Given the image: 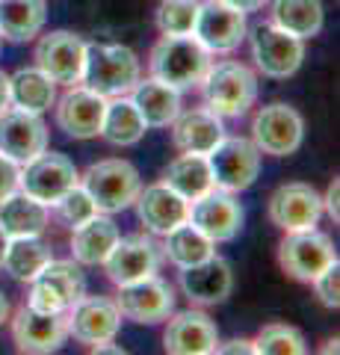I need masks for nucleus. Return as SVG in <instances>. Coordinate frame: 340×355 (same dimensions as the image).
<instances>
[{
  "label": "nucleus",
  "instance_id": "nucleus-31",
  "mask_svg": "<svg viewBox=\"0 0 340 355\" xmlns=\"http://www.w3.org/2000/svg\"><path fill=\"white\" fill-rule=\"evenodd\" d=\"M9 104L42 116L57 104V83L39 69H21L9 77Z\"/></svg>",
  "mask_w": 340,
  "mask_h": 355
},
{
  "label": "nucleus",
  "instance_id": "nucleus-45",
  "mask_svg": "<svg viewBox=\"0 0 340 355\" xmlns=\"http://www.w3.org/2000/svg\"><path fill=\"white\" fill-rule=\"evenodd\" d=\"M6 234H3V231H0V266H3V254H6Z\"/></svg>",
  "mask_w": 340,
  "mask_h": 355
},
{
  "label": "nucleus",
  "instance_id": "nucleus-7",
  "mask_svg": "<svg viewBox=\"0 0 340 355\" xmlns=\"http://www.w3.org/2000/svg\"><path fill=\"white\" fill-rule=\"evenodd\" d=\"M213 175V187L228 193L249 190L260 172V151L251 139L243 137H222L207 154Z\"/></svg>",
  "mask_w": 340,
  "mask_h": 355
},
{
  "label": "nucleus",
  "instance_id": "nucleus-11",
  "mask_svg": "<svg viewBox=\"0 0 340 355\" xmlns=\"http://www.w3.org/2000/svg\"><path fill=\"white\" fill-rule=\"evenodd\" d=\"M118 314L134 320L139 326H154L172 317L175 311V291L160 279V275H145L139 282H130L118 287L116 296Z\"/></svg>",
  "mask_w": 340,
  "mask_h": 355
},
{
  "label": "nucleus",
  "instance_id": "nucleus-9",
  "mask_svg": "<svg viewBox=\"0 0 340 355\" xmlns=\"http://www.w3.org/2000/svg\"><path fill=\"white\" fill-rule=\"evenodd\" d=\"M251 60H255L258 71L272 80H287L299 71L305 60V39L276 24H260L251 36Z\"/></svg>",
  "mask_w": 340,
  "mask_h": 355
},
{
  "label": "nucleus",
  "instance_id": "nucleus-10",
  "mask_svg": "<svg viewBox=\"0 0 340 355\" xmlns=\"http://www.w3.org/2000/svg\"><path fill=\"white\" fill-rule=\"evenodd\" d=\"M74 184H80L78 166L60 151L45 148L21 169V193L33 196L45 207H51L62 193H69Z\"/></svg>",
  "mask_w": 340,
  "mask_h": 355
},
{
  "label": "nucleus",
  "instance_id": "nucleus-37",
  "mask_svg": "<svg viewBox=\"0 0 340 355\" xmlns=\"http://www.w3.org/2000/svg\"><path fill=\"white\" fill-rule=\"evenodd\" d=\"M51 207L57 210V219L62 222V225H69V228H78V225H83L86 219H92L95 214H101V210L95 207L92 196L86 193L80 184H74L69 193H62Z\"/></svg>",
  "mask_w": 340,
  "mask_h": 355
},
{
  "label": "nucleus",
  "instance_id": "nucleus-13",
  "mask_svg": "<svg viewBox=\"0 0 340 355\" xmlns=\"http://www.w3.org/2000/svg\"><path fill=\"white\" fill-rule=\"evenodd\" d=\"M193 36L211 53H231L246 39V12L222 3V0H204L199 3Z\"/></svg>",
  "mask_w": 340,
  "mask_h": 355
},
{
  "label": "nucleus",
  "instance_id": "nucleus-18",
  "mask_svg": "<svg viewBox=\"0 0 340 355\" xmlns=\"http://www.w3.org/2000/svg\"><path fill=\"white\" fill-rule=\"evenodd\" d=\"M181 291L193 305H222L234 291L231 263L219 254H211L193 266L181 270Z\"/></svg>",
  "mask_w": 340,
  "mask_h": 355
},
{
  "label": "nucleus",
  "instance_id": "nucleus-19",
  "mask_svg": "<svg viewBox=\"0 0 340 355\" xmlns=\"http://www.w3.org/2000/svg\"><path fill=\"white\" fill-rule=\"evenodd\" d=\"M157 266H160V249L142 234L118 237L116 246L109 249V254L104 258L107 279L116 287L139 282V279H145V275H154Z\"/></svg>",
  "mask_w": 340,
  "mask_h": 355
},
{
  "label": "nucleus",
  "instance_id": "nucleus-36",
  "mask_svg": "<svg viewBox=\"0 0 340 355\" xmlns=\"http://www.w3.org/2000/svg\"><path fill=\"white\" fill-rule=\"evenodd\" d=\"M199 15V0H163L157 9V27L163 36H190Z\"/></svg>",
  "mask_w": 340,
  "mask_h": 355
},
{
  "label": "nucleus",
  "instance_id": "nucleus-29",
  "mask_svg": "<svg viewBox=\"0 0 340 355\" xmlns=\"http://www.w3.org/2000/svg\"><path fill=\"white\" fill-rule=\"evenodd\" d=\"M163 184L175 190L178 196H184L186 202H195L199 196H204L207 190H213V175H211V163H207V154H181L175 157L166 172H163Z\"/></svg>",
  "mask_w": 340,
  "mask_h": 355
},
{
  "label": "nucleus",
  "instance_id": "nucleus-32",
  "mask_svg": "<svg viewBox=\"0 0 340 355\" xmlns=\"http://www.w3.org/2000/svg\"><path fill=\"white\" fill-rule=\"evenodd\" d=\"M272 24L299 39H314L323 30V0H269Z\"/></svg>",
  "mask_w": 340,
  "mask_h": 355
},
{
  "label": "nucleus",
  "instance_id": "nucleus-5",
  "mask_svg": "<svg viewBox=\"0 0 340 355\" xmlns=\"http://www.w3.org/2000/svg\"><path fill=\"white\" fill-rule=\"evenodd\" d=\"M86 296V275L78 261H48L30 282L27 305L45 314H69Z\"/></svg>",
  "mask_w": 340,
  "mask_h": 355
},
{
  "label": "nucleus",
  "instance_id": "nucleus-42",
  "mask_svg": "<svg viewBox=\"0 0 340 355\" xmlns=\"http://www.w3.org/2000/svg\"><path fill=\"white\" fill-rule=\"evenodd\" d=\"M222 3L240 9V12H255V9H263L269 0H222Z\"/></svg>",
  "mask_w": 340,
  "mask_h": 355
},
{
  "label": "nucleus",
  "instance_id": "nucleus-44",
  "mask_svg": "<svg viewBox=\"0 0 340 355\" xmlns=\"http://www.w3.org/2000/svg\"><path fill=\"white\" fill-rule=\"evenodd\" d=\"M9 314H12V308H9V299L0 293V326L9 323Z\"/></svg>",
  "mask_w": 340,
  "mask_h": 355
},
{
  "label": "nucleus",
  "instance_id": "nucleus-27",
  "mask_svg": "<svg viewBox=\"0 0 340 355\" xmlns=\"http://www.w3.org/2000/svg\"><path fill=\"white\" fill-rule=\"evenodd\" d=\"M48 228V207L27 193H12L0 202V231L6 240L15 237H39Z\"/></svg>",
  "mask_w": 340,
  "mask_h": 355
},
{
  "label": "nucleus",
  "instance_id": "nucleus-26",
  "mask_svg": "<svg viewBox=\"0 0 340 355\" xmlns=\"http://www.w3.org/2000/svg\"><path fill=\"white\" fill-rule=\"evenodd\" d=\"M116 240H118L116 222L104 214H95L83 225L71 228V254L83 266H98V263H104L109 249L116 246Z\"/></svg>",
  "mask_w": 340,
  "mask_h": 355
},
{
  "label": "nucleus",
  "instance_id": "nucleus-22",
  "mask_svg": "<svg viewBox=\"0 0 340 355\" xmlns=\"http://www.w3.org/2000/svg\"><path fill=\"white\" fill-rule=\"evenodd\" d=\"M134 205H136V216L145 225V231H151L157 237H166L172 228H178L181 222L190 219V202L175 190H169L163 181L139 190Z\"/></svg>",
  "mask_w": 340,
  "mask_h": 355
},
{
  "label": "nucleus",
  "instance_id": "nucleus-4",
  "mask_svg": "<svg viewBox=\"0 0 340 355\" xmlns=\"http://www.w3.org/2000/svg\"><path fill=\"white\" fill-rule=\"evenodd\" d=\"M80 187L92 196V202L101 214H118V210H125L136 202L142 181L134 163H127L122 157H109V160L92 163L80 175Z\"/></svg>",
  "mask_w": 340,
  "mask_h": 355
},
{
  "label": "nucleus",
  "instance_id": "nucleus-2",
  "mask_svg": "<svg viewBox=\"0 0 340 355\" xmlns=\"http://www.w3.org/2000/svg\"><path fill=\"white\" fill-rule=\"evenodd\" d=\"M139 80V60L136 53L125 44H86L83 57V74L80 83L92 89L101 98H118L130 95V89Z\"/></svg>",
  "mask_w": 340,
  "mask_h": 355
},
{
  "label": "nucleus",
  "instance_id": "nucleus-35",
  "mask_svg": "<svg viewBox=\"0 0 340 355\" xmlns=\"http://www.w3.org/2000/svg\"><path fill=\"white\" fill-rule=\"evenodd\" d=\"M251 343H255V352H260V355H305L308 352V343H305L302 331L287 323L263 326L260 335Z\"/></svg>",
  "mask_w": 340,
  "mask_h": 355
},
{
  "label": "nucleus",
  "instance_id": "nucleus-14",
  "mask_svg": "<svg viewBox=\"0 0 340 355\" xmlns=\"http://www.w3.org/2000/svg\"><path fill=\"white\" fill-rule=\"evenodd\" d=\"M83 57H86V42L71 30L48 33L36 44V69L45 71L53 83H62V86L80 83Z\"/></svg>",
  "mask_w": 340,
  "mask_h": 355
},
{
  "label": "nucleus",
  "instance_id": "nucleus-23",
  "mask_svg": "<svg viewBox=\"0 0 340 355\" xmlns=\"http://www.w3.org/2000/svg\"><path fill=\"white\" fill-rule=\"evenodd\" d=\"M175 314V311H172ZM219 329L204 311H181L163 331V347L172 355H207L216 352Z\"/></svg>",
  "mask_w": 340,
  "mask_h": 355
},
{
  "label": "nucleus",
  "instance_id": "nucleus-25",
  "mask_svg": "<svg viewBox=\"0 0 340 355\" xmlns=\"http://www.w3.org/2000/svg\"><path fill=\"white\" fill-rule=\"evenodd\" d=\"M130 101L136 104L139 116L145 119L148 128H166L181 113V92L169 83L148 77V80H136L130 89Z\"/></svg>",
  "mask_w": 340,
  "mask_h": 355
},
{
  "label": "nucleus",
  "instance_id": "nucleus-3",
  "mask_svg": "<svg viewBox=\"0 0 340 355\" xmlns=\"http://www.w3.org/2000/svg\"><path fill=\"white\" fill-rule=\"evenodd\" d=\"M199 86L207 110H213L219 119H240L258 98V74L243 62L211 65Z\"/></svg>",
  "mask_w": 340,
  "mask_h": 355
},
{
  "label": "nucleus",
  "instance_id": "nucleus-6",
  "mask_svg": "<svg viewBox=\"0 0 340 355\" xmlns=\"http://www.w3.org/2000/svg\"><path fill=\"white\" fill-rule=\"evenodd\" d=\"M302 139H305V121L299 110L284 101L260 107L255 119H251V142L258 146L260 154L290 157V154L299 151Z\"/></svg>",
  "mask_w": 340,
  "mask_h": 355
},
{
  "label": "nucleus",
  "instance_id": "nucleus-17",
  "mask_svg": "<svg viewBox=\"0 0 340 355\" xmlns=\"http://www.w3.org/2000/svg\"><path fill=\"white\" fill-rule=\"evenodd\" d=\"M48 148V128L39 113H27L18 107H6L0 113V154L18 166L30 163Z\"/></svg>",
  "mask_w": 340,
  "mask_h": 355
},
{
  "label": "nucleus",
  "instance_id": "nucleus-34",
  "mask_svg": "<svg viewBox=\"0 0 340 355\" xmlns=\"http://www.w3.org/2000/svg\"><path fill=\"white\" fill-rule=\"evenodd\" d=\"M163 252H166V258L175 263V266H193L204 258H211L216 254V243L211 237H204L199 228L193 225L190 219L181 222L178 228H172L166 234V243H163Z\"/></svg>",
  "mask_w": 340,
  "mask_h": 355
},
{
  "label": "nucleus",
  "instance_id": "nucleus-21",
  "mask_svg": "<svg viewBox=\"0 0 340 355\" xmlns=\"http://www.w3.org/2000/svg\"><path fill=\"white\" fill-rule=\"evenodd\" d=\"M107 98L86 86H71L57 104V125L69 133L71 139H92L101 137Z\"/></svg>",
  "mask_w": 340,
  "mask_h": 355
},
{
  "label": "nucleus",
  "instance_id": "nucleus-41",
  "mask_svg": "<svg viewBox=\"0 0 340 355\" xmlns=\"http://www.w3.org/2000/svg\"><path fill=\"white\" fill-rule=\"evenodd\" d=\"M216 352H222V355H249V352H255V343L246 340V338H234L228 343H216Z\"/></svg>",
  "mask_w": 340,
  "mask_h": 355
},
{
  "label": "nucleus",
  "instance_id": "nucleus-28",
  "mask_svg": "<svg viewBox=\"0 0 340 355\" xmlns=\"http://www.w3.org/2000/svg\"><path fill=\"white\" fill-rule=\"evenodd\" d=\"M145 119L139 116L136 104L130 101L127 95H118L109 101L107 98V107H104V121H101V137L109 142V146H118V148H127V146H136V142L145 137Z\"/></svg>",
  "mask_w": 340,
  "mask_h": 355
},
{
  "label": "nucleus",
  "instance_id": "nucleus-40",
  "mask_svg": "<svg viewBox=\"0 0 340 355\" xmlns=\"http://www.w3.org/2000/svg\"><path fill=\"white\" fill-rule=\"evenodd\" d=\"M337 198H340V178H334L332 184H328V193L323 198V210L328 216H332L334 222H340V205H337Z\"/></svg>",
  "mask_w": 340,
  "mask_h": 355
},
{
  "label": "nucleus",
  "instance_id": "nucleus-33",
  "mask_svg": "<svg viewBox=\"0 0 340 355\" xmlns=\"http://www.w3.org/2000/svg\"><path fill=\"white\" fill-rule=\"evenodd\" d=\"M51 258H53L51 246L42 243L39 237H15V240L6 243V254H3V266H0V270H6L15 282L27 284V282L36 279L39 270Z\"/></svg>",
  "mask_w": 340,
  "mask_h": 355
},
{
  "label": "nucleus",
  "instance_id": "nucleus-24",
  "mask_svg": "<svg viewBox=\"0 0 340 355\" xmlns=\"http://www.w3.org/2000/svg\"><path fill=\"white\" fill-rule=\"evenodd\" d=\"M225 137V125L213 110L199 107L178 113L172 121V139L175 146L186 154H211L213 146Z\"/></svg>",
  "mask_w": 340,
  "mask_h": 355
},
{
  "label": "nucleus",
  "instance_id": "nucleus-12",
  "mask_svg": "<svg viewBox=\"0 0 340 355\" xmlns=\"http://www.w3.org/2000/svg\"><path fill=\"white\" fill-rule=\"evenodd\" d=\"M9 320H12L15 347L30 355L57 352L69 338V314H45L24 302L15 314H9Z\"/></svg>",
  "mask_w": 340,
  "mask_h": 355
},
{
  "label": "nucleus",
  "instance_id": "nucleus-38",
  "mask_svg": "<svg viewBox=\"0 0 340 355\" xmlns=\"http://www.w3.org/2000/svg\"><path fill=\"white\" fill-rule=\"evenodd\" d=\"M314 291L320 296V302L325 308H337L340 305V263H328L325 270L314 279Z\"/></svg>",
  "mask_w": 340,
  "mask_h": 355
},
{
  "label": "nucleus",
  "instance_id": "nucleus-1",
  "mask_svg": "<svg viewBox=\"0 0 340 355\" xmlns=\"http://www.w3.org/2000/svg\"><path fill=\"white\" fill-rule=\"evenodd\" d=\"M211 65H213L211 51L193 33L190 36H163L151 48V60H148L151 77L175 86L178 92L199 86Z\"/></svg>",
  "mask_w": 340,
  "mask_h": 355
},
{
  "label": "nucleus",
  "instance_id": "nucleus-30",
  "mask_svg": "<svg viewBox=\"0 0 340 355\" xmlns=\"http://www.w3.org/2000/svg\"><path fill=\"white\" fill-rule=\"evenodd\" d=\"M48 21L45 0H0V39L30 42Z\"/></svg>",
  "mask_w": 340,
  "mask_h": 355
},
{
  "label": "nucleus",
  "instance_id": "nucleus-16",
  "mask_svg": "<svg viewBox=\"0 0 340 355\" xmlns=\"http://www.w3.org/2000/svg\"><path fill=\"white\" fill-rule=\"evenodd\" d=\"M320 216H323V196L305 181L281 184L269 196V219L281 231L316 228Z\"/></svg>",
  "mask_w": 340,
  "mask_h": 355
},
{
  "label": "nucleus",
  "instance_id": "nucleus-39",
  "mask_svg": "<svg viewBox=\"0 0 340 355\" xmlns=\"http://www.w3.org/2000/svg\"><path fill=\"white\" fill-rule=\"evenodd\" d=\"M21 190V166L0 154V202Z\"/></svg>",
  "mask_w": 340,
  "mask_h": 355
},
{
  "label": "nucleus",
  "instance_id": "nucleus-43",
  "mask_svg": "<svg viewBox=\"0 0 340 355\" xmlns=\"http://www.w3.org/2000/svg\"><path fill=\"white\" fill-rule=\"evenodd\" d=\"M9 107V74L0 71V113Z\"/></svg>",
  "mask_w": 340,
  "mask_h": 355
},
{
  "label": "nucleus",
  "instance_id": "nucleus-46",
  "mask_svg": "<svg viewBox=\"0 0 340 355\" xmlns=\"http://www.w3.org/2000/svg\"><path fill=\"white\" fill-rule=\"evenodd\" d=\"M323 352H337V338H334V340H328V347H325Z\"/></svg>",
  "mask_w": 340,
  "mask_h": 355
},
{
  "label": "nucleus",
  "instance_id": "nucleus-15",
  "mask_svg": "<svg viewBox=\"0 0 340 355\" xmlns=\"http://www.w3.org/2000/svg\"><path fill=\"white\" fill-rule=\"evenodd\" d=\"M190 222L213 243H228L243 228V207H240L234 193L213 187L195 202H190Z\"/></svg>",
  "mask_w": 340,
  "mask_h": 355
},
{
  "label": "nucleus",
  "instance_id": "nucleus-20",
  "mask_svg": "<svg viewBox=\"0 0 340 355\" xmlns=\"http://www.w3.org/2000/svg\"><path fill=\"white\" fill-rule=\"evenodd\" d=\"M118 326H122V314L113 299L104 296H83L69 311V335L86 347L113 340L118 335Z\"/></svg>",
  "mask_w": 340,
  "mask_h": 355
},
{
  "label": "nucleus",
  "instance_id": "nucleus-8",
  "mask_svg": "<svg viewBox=\"0 0 340 355\" xmlns=\"http://www.w3.org/2000/svg\"><path fill=\"white\" fill-rule=\"evenodd\" d=\"M334 261H337V252H334L332 237L316 228L287 231V237H284L278 246L281 270L296 282H314L316 275Z\"/></svg>",
  "mask_w": 340,
  "mask_h": 355
}]
</instances>
